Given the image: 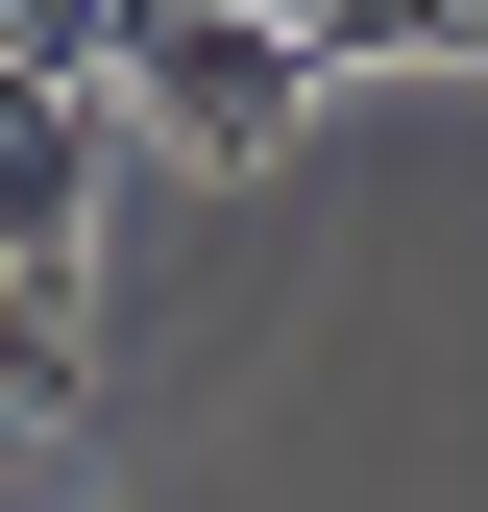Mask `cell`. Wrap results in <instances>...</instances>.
<instances>
[{
    "instance_id": "cell-1",
    "label": "cell",
    "mask_w": 488,
    "mask_h": 512,
    "mask_svg": "<svg viewBox=\"0 0 488 512\" xmlns=\"http://www.w3.org/2000/svg\"><path fill=\"white\" fill-rule=\"evenodd\" d=\"M293 98H318V49H293L269 0H122V49H98V122L171 147V171H269Z\"/></svg>"
},
{
    "instance_id": "cell-2",
    "label": "cell",
    "mask_w": 488,
    "mask_h": 512,
    "mask_svg": "<svg viewBox=\"0 0 488 512\" xmlns=\"http://www.w3.org/2000/svg\"><path fill=\"white\" fill-rule=\"evenodd\" d=\"M318 74H488V0H293Z\"/></svg>"
},
{
    "instance_id": "cell-3",
    "label": "cell",
    "mask_w": 488,
    "mask_h": 512,
    "mask_svg": "<svg viewBox=\"0 0 488 512\" xmlns=\"http://www.w3.org/2000/svg\"><path fill=\"white\" fill-rule=\"evenodd\" d=\"M74 342H98L74 269H0V439H25V415H74Z\"/></svg>"
}]
</instances>
